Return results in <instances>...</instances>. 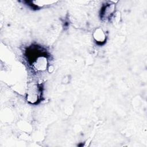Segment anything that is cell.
Instances as JSON below:
<instances>
[{"label": "cell", "mask_w": 147, "mask_h": 147, "mask_svg": "<svg viewBox=\"0 0 147 147\" xmlns=\"http://www.w3.org/2000/svg\"><path fill=\"white\" fill-rule=\"evenodd\" d=\"M42 95V87L38 84H33L29 87L27 94V100L32 104L36 103Z\"/></svg>", "instance_id": "obj_1"}, {"label": "cell", "mask_w": 147, "mask_h": 147, "mask_svg": "<svg viewBox=\"0 0 147 147\" xmlns=\"http://www.w3.org/2000/svg\"><path fill=\"white\" fill-rule=\"evenodd\" d=\"M33 67L38 71H44L46 69L48 65V61L46 57L44 56H37L33 63Z\"/></svg>", "instance_id": "obj_2"}, {"label": "cell", "mask_w": 147, "mask_h": 147, "mask_svg": "<svg viewBox=\"0 0 147 147\" xmlns=\"http://www.w3.org/2000/svg\"><path fill=\"white\" fill-rule=\"evenodd\" d=\"M93 36L95 40L97 42H100V43L104 42L106 38L104 32L100 28H98L95 30L93 34Z\"/></svg>", "instance_id": "obj_3"}]
</instances>
